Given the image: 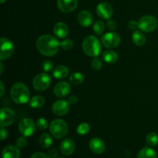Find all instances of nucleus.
Returning a JSON list of instances; mask_svg holds the SVG:
<instances>
[{
  "label": "nucleus",
  "mask_w": 158,
  "mask_h": 158,
  "mask_svg": "<svg viewBox=\"0 0 158 158\" xmlns=\"http://www.w3.org/2000/svg\"><path fill=\"white\" fill-rule=\"evenodd\" d=\"M35 45L39 52L46 56L56 55L60 46L58 40L51 35H43L40 36L37 39Z\"/></svg>",
  "instance_id": "f257e3e1"
},
{
  "label": "nucleus",
  "mask_w": 158,
  "mask_h": 158,
  "mask_svg": "<svg viewBox=\"0 0 158 158\" xmlns=\"http://www.w3.org/2000/svg\"><path fill=\"white\" fill-rule=\"evenodd\" d=\"M12 100L18 104H24L29 100L30 94L27 86L23 83H15L10 90Z\"/></svg>",
  "instance_id": "f03ea898"
},
{
  "label": "nucleus",
  "mask_w": 158,
  "mask_h": 158,
  "mask_svg": "<svg viewBox=\"0 0 158 158\" xmlns=\"http://www.w3.org/2000/svg\"><path fill=\"white\" fill-rule=\"evenodd\" d=\"M83 49L86 55L97 57L101 52V45L97 37L90 35L83 40Z\"/></svg>",
  "instance_id": "7ed1b4c3"
},
{
  "label": "nucleus",
  "mask_w": 158,
  "mask_h": 158,
  "mask_svg": "<svg viewBox=\"0 0 158 158\" xmlns=\"http://www.w3.org/2000/svg\"><path fill=\"white\" fill-rule=\"evenodd\" d=\"M49 131L54 137L56 139L63 138L68 133V125L61 119H56L51 122Z\"/></svg>",
  "instance_id": "20e7f679"
},
{
  "label": "nucleus",
  "mask_w": 158,
  "mask_h": 158,
  "mask_svg": "<svg viewBox=\"0 0 158 158\" xmlns=\"http://www.w3.org/2000/svg\"><path fill=\"white\" fill-rule=\"evenodd\" d=\"M158 21L153 15H144L138 21V28L145 32H151L157 27Z\"/></svg>",
  "instance_id": "39448f33"
},
{
  "label": "nucleus",
  "mask_w": 158,
  "mask_h": 158,
  "mask_svg": "<svg viewBox=\"0 0 158 158\" xmlns=\"http://www.w3.org/2000/svg\"><path fill=\"white\" fill-rule=\"evenodd\" d=\"M51 83L50 77L46 73H42L34 77L32 86L34 89L38 91H44L49 88Z\"/></svg>",
  "instance_id": "423d86ee"
},
{
  "label": "nucleus",
  "mask_w": 158,
  "mask_h": 158,
  "mask_svg": "<svg viewBox=\"0 0 158 158\" xmlns=\"http://www.w3.org/2000/svg\"><path fill=\"white\" fill-rule=\"evenodd\" d=\"M35 125L33 120L30 118H24L19 123V131L24 137H30L34 134Z\"/></svg>",
  "instance_id": "0eeeda50"
},
{
  "label": "nucleus",
  "mask_w": 158,
  "mask_h": 158,
  "mask_svg": "<svg viewBox=\"0 0 158 158\" xmlns=\"http://www.w3.org/2000/svg\"><path fill=\"white\" fill-rule=\"evenodd\" d=\"M101 42L103 46L108 49H114L119 46L120 43V36L119 34L110 32L102 35Z\"/></svg>",
  "instance_id": "6e6552de"
},
{
  "label": "nucleus",
  "mask_w": 158,
  "mask_h": 158,
  "mask_svg": "<svg viewBox=\"0 0 158 158\" xmlns=\"http://www.w3.org/2000/svg\"><path fill=\"white\" fill-rule=\"evenodd\" d=\"M15 114L10 108H2L0 112V125L2 127H9L14 123Z\"/></svg>",
  "instance_id": "1a4fd4ad"
},
{
  "label": "nucleus",
  "mask_w": 158,
  "mask_h": 158,
  "mask_svg": "<svg viewBox=\"0 0 158 158\" xmlns=\"http://www.w3.org/2000/svg\"><path fill=\"white\" fill-rule=\"evenodd\" d=\"M14 52V45L12 42L8 39H1V53H0V59L1 60H6L11 57Z\"/></svg>",
  "instance_id": "9d476101"
},
{
  "label": "nucleus",
  "mask_w": 158,
  "mask_h": 158,
  "mask_svg": "<svg viewBox=\"0 0 158 158\" xmlns=\"http://www.w3.org/2000/svg\"><path fill=\"white\" fill-rule=\"evenodd\" d=\"M52 110L55 115L61 117L64 116L69 112V103L65 100H60L54 102L52 106Z\"/></svg>",
  "instance_id": "9b49d317"
},
{
  "label": "nucleus",
  "mask_w": 158,
  "mask_h": 158,
  "mask_svg": "<svg viewBox=\"0 0 158 158\" xmlns=\"http://www.w3.org/2000/svg\"><path fill=\"white\" fill-rule=\"evenodd\" d=\"M57 6L60 11L68 13L77 9L78 6V1L77 0H58Z\"/></svg>",
  "instance_id": "f8f14e48"
},
{
  "label": "nucleus",
  "mask_w": 158,
  "mask_h": 158,
  "mask_svg": "<svg viewBox=\"0 0 158 158\" xmlns=\"http://www.w3.org/2000/svg\"><path fill=\"white\" fill-rule=\"evenodd\" d=\"M97 13L100 18L104 19H110L113 15V8L109 3L101 2L97 6Z\"/></svg>",
  "instance_id": "ddd939ff"
},
{
  "label": "nucleus",
  "mask_w": 158,
  "mask_h": 158,
  "mask_svg": "<svg viewBox=\"0 0 158 158\" xmlns=\"http://www.w3.org/2000/svg\"><path fill=\"white\" fill-rule=\"evenodd\" d=\"M70 90V85L67 82L62 81L57 83L54 87V94L59 98H62L66 97L69 94Z\"/></svg>",
  "instance_id": "4468645a"
},
{
  "label": "nucleus",
  "mask_w": 158,
  "mask_h": 158,
  "mask_svg": "<svg viewBox=\"0 0 158 158\" xmlns=\"http://www.w3.org/2000/svg\"><path fill=\"white\" fill-rule=\"evenodd\" d=\"M89 146L91 151L96 154H103L106 148L103 140L99 137H94L91 139L89 143Z\"/></svg>",
  "instance_id": "2eb2a0df"
},
{
  "label": "nucleus",
  "mask_w": 158,
  "mask_h": 158,
  "mask_svg": "<svg viewBox=\"0 0 158 158\" xmlns=\"http://www.w3.org/2000/svg\"><path fill=\"white\" fill-rule=\"evenodd\" d=\"M60 151L66 156L71 155L75 151V143L70 138L64 139L60 143Z\"/></svg>",
  "instance_id": "dca6fc26"
},
{
  "label": "nucleus",
  "mask_w": 158,
  "mask_h": 158,
  "mask_svg": "<svg viewBox=\"0 0 158 158\" xmlns=\"http://www.w3.org/2000/svg\"><path fill=\"white\" fill-rule=\"evenodd\" d=\"M2 156V158H19V148L14 145H8L3 148Z\"/></svg>",
  "instance_id": "f3484780"
},
{
  "label": "nucleus",
  "mask_w": 158,
  "mask_h": 158,
  "mask_svg": "<svg viewBox=\"0 0 158 158\" xmlns=\"http://www.w3.org/2000/svg\"><path fill=\"white\" fill-rule=\"evenodd\" d=\"M78 23L80 26H83V27H88L90 26L93 23V15L89 11L83 10L79 13L78 17Z\"/></svg>",
  "instance_id": "a211bd4d"
},
{
  "label": "nucleus",
  "mask_w": 158,
  "mask_h": 158,
  "mask_svg": "<svg viewBox=\"0 0 158 158\" xmlns=\"http://www.w3.org/2000/svg\"><path fill=\"white\" fill-rule=\"evenodd\" d=\"M53 32L56 36L60 39H63L69 33V27L64 23L59 22V23H56L54 26Z\"/></svg>",
  "instance_id": "6ab92c4d"
},
{
  "label": "nucleus",
  "mask_w": 158,
  "mask_h": 158,
  "mask_svg": "<svg viewBox=\"0 0 158 158\" xmlns=\"http://www.w3.org/2000/svg\"><path fill=\"white\" fill-rule=\"evenodd\" d=\"M69 69L66 67L64 65H60L57 66L55 69H53V77L55 78L58 79V80H61V79L66 78L69 74Z\"/></svg>",
  "instance_id": "aec40b11"
},
{
  "label": "nucleus",
  "mask_w": 158,
  "mask_h": 158,
  "mask_svg": "<svg viewBox=\"0 0 158 158\" xmlns=\"http://www.w3.org/2000/svg\"><path fill=\"white\" fill-rule=\"evenodd\" d=\"M102 58L108 64H114L118 60V54L113 50H106L102 55Z\"/></svg>",
  "instance_id": "412c9836"
},
{
  "label": "nucleus",
  "mask_w": 158,
  "mask_h": 158,
  "mask_svg": "<svg viewBox=\"0 0 158 158\" xmlns=\"http://www.w3.org/2000/svg\"><path fill=\"white\" fill-rule=\"evenodd\" d=\"M132 40L136 46H141L144 45L145 42H146V37L141 31L134 30L132 35Z\"/></svg>",
  "instance_id": "4be33fe9"
},
{
  "label": "nucleus",
  "mask_w": 158,
  "mask_h": 158,
  "mask_svg": "<svg viewBox=\"0 0 158 158\" xmlns=\"http://www.w3.org/2000/svg\"><path fill=\"white\" fill-rule=\"evenodd\" d=\"M137 158H157V154L152 148L145 147L138 153Z\"/></svg>",
  "instance_id": "5701e85b"
},
{
  "label": "nucleus",
  "mask_w": 158,
  "mask_h": 158,
  "mask_svg": "<svg viewBox=\"0 0 158 158\" xmlns=\"http://www.w3.org/2000/svg\"><path fill=\"white\" fill-rule=\"evenodd\" d=\"M39 143L41 146V148L46 149V148H49L52 145V139L49 134H47V133H43L40 136V139H39Z\"/></svg>",
  "instance_id": "b1692460"
},
{
  "label": "nucleus",
  "mask_w": 158,
  "mask_h": 158,
  "mask_svg": "<svg viewBox=\"0 0 158 158\" xmlns=\"http://www.w3.org/2000/svg\"><path fill=\"white\" fill-rule=\"evenodd\" d=\"M45 103V100L43 97L41 96H34L33 97H32L30 100V106L32 108H35V109H39V108H41L42 106L44 105Z\"/></svg>",
  "instance_id": "393cba45"
},
{
  "label": "nucleus",
  "mask_w": 158,
  "mask_h": 158,
  "mask_svg": "<svg viewBox=\"0 0 158 158\" xmlns=\"http://www.w3.org/2000/svg\"><path fill=\"white\" fill-rule=\"evenodd\" d=\"M69 82L73 85H80L84 80V76L79 72L73 73L69 76Z\"/></svg>",
  "instance_id": "a878e982"
},
{
  "label": "nucleus",
  "mask_w": 158,
  "mask_h": 158,
  "mask_svg": "<svg viewBox=\"0 0 158 158\" xmlns=\"http://www.w3.org/2000/svg\"><path fill=\"white\" fill-rule=\"evenodd\" d=\"M146 141L148 145L151 147H154L158 143V135L156 133H150L147 135Z\"/></svg>",
  "instance_id": "bb28decb"
},
{
  "label": "nucleus",
  "mask_w": 158,
  "mask_h": 158,
  "mask_svg": "<svg viewBox=\"0 0 158 158\" xmlns=\"http://www.w3.org/2000/svg\"><path fill=\"white\" fill-rule=\"evenodd\" d=\"M104 29L105 25L103 21H101V20H97V21L95 22V23L94 24V31L96 35H100L104 32Z\"/></svg>",
  "instance_id": "cd10ccee"
},
{
  "label": "nucleus",
  "mask_w": 158,
  "mask_h": 158,
  "mask_svg": "<svg viewBox=\"0 0 158 158\" xmlns=\"http://www.w3.org/2000/svg\"><path fill=\"white\" fill-rule=\"evenodd\" d=\"M89 130H90L89 125L86 123H83L79 125L77 129V131L80 135H86V134L89 133Z\"/></svg>",
  "instance_id": "c85d7f7f"
},
{
  "label": "nucleus",
  "mask_w": 158,
  "mask_h": 158,
  "mask_svg": "<svg viewBox=\"0 0 158 158\" xmlns=\"http://www.w3.org/2000/svg\"><path fill=\"white\" fill-rule=\"evenodd\" d=\"M74 46V43L73 42L72 40L70 39H66L64 40L63 41H62V43H60V46L62 47V49H64V50H70Z\"/></svg>",
  "instance_id": "c756f323"
},
{
  "label": "nucleus",
  "mask_w": 158,
  "mask_h": 158,
  "mask_svg": "<svg viewBox=\"0 0 158 158\" xmlns=\"http://www.w3.org/2000/svg\"><path fill=\"white\" fill-rule=\"evenodd\" d=\"M52 67H53V63H52V61L50 60H46L45 61L43 62L42 63V69L44 71L45 73L50 72L52 70Z\"/></svg>",
  "instance_id": "7c9ffc66"
},
{
  "label": "nucleus",
  "mask_w": 158,
  "mask_h": 158,
  "mask_svg": "<svg viewBox=\"0 0 158 158\" xmlns=\"http://www.w3.org/2000/svg\"><path fill=\"white\" fill-rule=\"evenodd\" d=\"M103 66V63L100 59L95 57V59L91 61V67L94 69V70H100Z\"/></svg>",
  "instance_id": "2f4dec72"
},
{
  "label": "nucleus",
  "mask_w": 158,
  "mask_h": 158,
  "mask_svg": "<svg viewBox=\"0 0 158 158\" xmlns=\"http://www.w3.org/2000/svg\"><path fill=\"white\" fill-rule=\"evenodd\" d=\"M37 127L40 130H46L49 127V123L44 118H40L36 122Z\"/></svg>",
  "instance_id": "473e14b6"
},
{
  "label": "nucleus",
  "mask_w": 158,
  "mask_h": 158,
  "mask_svg": "<svg viewBox=\"0 0 158 158\" xmlns=\"http://www.w3.org/2000/svg\"><path fill=\"white\" fill-rule=\"evenodd\" d=\"M27 145V140L26 139V137H22L17 139L16 140V146L19 148H24Z\"/></svg>",
  "instance_id": "72a5a7b5"
},
{
  "label": "nucleus",
  "mask_w": 158,
  "mask_h": 158,
  "mask_svg": "<svg viewBox=\"0 0 158 158\" xmlns=\"http://www.w3.org/2000/svg\"><path fill=\"white\" fill-rule=\"evenodd\" d=\"M106 26H107L108 29L110 30L111 32L115 31L117 28V25L116 22L113 19H108L107 23H106Z\"/></svg>",
  "instance_id": "f704fd0d"
},
{
  "label": "nucleus",
  "mask_w": 158,
  "mask_h": 158,
  "mask_svg": "<svg viewBox=\"0 0 158 158\" xmlns=\"http://www.w3.org/2000/svg\"><path fill=\"white\" fill-rule=\"evenodd\" d=\"M127 27L130 29H132V30H136V29L138 28V22L134 21V20H131L127 23Z\"/></svg>",
  "instance_id": "c9c22d12"
},
{
  "label": "nucleus",
  "mask_w": 158,
  "mask_h": 158,
  "mask_svg": "<svg viewBox=\"0 0 158 158\" xmlns=\"http://www.w3.org/2000/svg\"><path fill=\"white\" fill-rule=\"evenodd\" d=\"M30 158H51L48 154H44L42 152H37L32 154Z\"/></svg>",
  "instance_id": "e433bc0d"
},
{
  "label": "nucleus",
  "mask_w": 158,
  "mask_h": 158,
  "mask_svg": "<svg viewBox=\"0 0 158 158\" xmlns=\"http://www.w3.org/2000/svg\"><path fill=\"white\" fill-rule=\"evenodd\" d=\"M48 155L51 158H56L58 156V151L55 148H52V149L49 150V153H48Z\"/></svg>",
  "instance_id": "4c0bfd02"
},
{
  "label": "nucleus",
  "mask_w": 158,
  "mask_h": 158,
  "mask_svg": "<svg viewBox=\"0 0 158 158\" xmlns=\"http://www.w3.org/2000/svg\"><path fill=\"white\" fill-rule=\"evenodd\" d=\"M1 140H4L5 139H6V137H8V132L4 127H2L1 128Z\"/></svg>",
  "instance_id": "58836bf2"
},
{
  "label": "nucleus",
  "mask_w": 158,
  "mask_h": 158,
  "mask_svg": "<svg viewBox=\"0 0 158 158\" xmlns=\"http://www.w3.org/2000/svg\"><path fill=\"white\" fill-rule=\"evenodd\" d=\"M68 101H69V103H70V104H76V103L78 102V97H77V96H71V97H69Z\"/></svg>",
  "instance_id": "ea45409f"
},
{
  "label": "nucleus",
  "mask_w": 158,
  "mask_h": 158,
  "mask_svg": "<svg viewBox=\"0 0 158 158\" xmlns=\"http://www.w3.org/2000/svg\"><path fill=\"white\" fill-rule=\"evenodd\" d=\"M0 84H1V94H0V97H2L3 96V94H4V84H3V83L2 82H1V83H0Z\"/></svg>",
  "instance_id": "a19ab883"
},
{
  "label": "nucleus",
  "mask_w": 158,
  "mask_h": 158,
  "mask_svg": "<svg viewBox=\"0 0 158 158\" xmlns=\"http://www.w3.org/2000/svg\"><path fill=\"white\" fill-rule=\"evenodd\" d=\"M0 66H1V71H0V73H2V70H3V64H2V63H0Z\"/></svg>",
  "instance_id": "79ce46f5"
},
{
  "label": "nucleus",
  "mask_w": 158,
  "mask_h": 158,
  "mask_svg": "<svg viewBox=\"0 0 158 158\" xmlns=\"http://www.w3.org/2000/svg\"><path fill=\"white\" fill-rule=\"evenodd\" d=\"M6 2V0H0V2L1 3H4Z\"/></svg>",
  "instance_id": "37998d69"
},
{
  "label": "nucleus",
  "mask_w": 158,
  "mask_h": 158,
  "mask_svg": "<svg viewBox=\"0 0 158 158\" xmlns=\"http://www.w3.org/2000/svg\"><path fill=\"white\" fill-rule=\"evenodd\" d=\"M58 158H63V157H58Z\"/></svg>",
  "instance_id": "c03bdc74"
}]
</instances>
